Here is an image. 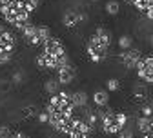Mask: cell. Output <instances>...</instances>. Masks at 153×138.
<instances>
[{
  "instance_id": "484cf974",
  "label": "cell",
  "mask_w": 153,
  "mask_h": 138,
  "mask_svg": "<svg viewBox=\"0 0 153 138\" xmlns=\"http://www.w3.org/2000/svg\"><path fill=\"white\" fill-rule=\"evenodd\" d=\"M36 118H38V122H40V124H48V122H49V114H48V111H38Z\"/></svg>"
},
{
  "instance_id": "9a60e30c",
  "label": "cell",
  "mask_w": 153,
  "mask_h": 138,
  "mask_svg": "<svg viewBox=\"0 0 153 138\" xmlns=\"http://www.w3.org/2000/svg\"><path fill=\"white\" fill-rule=\"evenodd\" d=\"M71 104L75 109H84L89 104V94L86 91H75L71 93Z\"/></svg>"
},
{
  "instance_id": "4fadbf2b",
  "label": "cell",
  "mask_w": 153,
  "mask_h": 138,
  "mask_svg": "<svg viewBox=\"0 0 153 138\" xmlns=\"http://www.w3.org/2000/svg\"><path fill=\"white\" fill-rule=\"evenodd\" d=\"M91 102L95 104V107H99V109L108 107V104H109V91L108 89H97L91 94Z\"/></svg>"
},
{
  "instance_id": "9c48e42d",
  "label": "cell",
  "mask_w": 153,
  "mask_h": 138,
  "mask_svg": "<svg viewBox=\"0 0 153 138\" xmlns=\"http://www.w3.org/2000/svg\"><path fill=\"white\" fill-rule=\"evenodd\" d=\"M93 133V129L82 120V118H71L69 127H68V136L69 138H89V134Z\"/></svg>"
},
{
  "instance_id": "7402d4cb",
  "label": "cell",
  "mask_w": 153,
  "mask_h": 138,
  "mask_svg": "<svg viewBox=\"0 0 153 138\" xmlns=\"http://www.w3.org/2000/svg\"><path fill=\"white\" fill-rule=\"evenodd\" d=\"M22 114H24L26 118H36L38 111H36V107H35V106H26V107L22 109Z\"/></svg>"
},
{
  "instance_id": "4dcf8cb0",
  "label": "cell",
  "mask_w": 153,
  "mask_h": 138,
  "mask_svg": "<svg viewBox=\"0 0 153 138\" xmlns=\"http://www.w3.org/2000/svg\"><path fill=\"white\" fill-rule=\"evenodd\" d=\"M140 138H144V136H140Z\"/></svg>"
},
{
  "instance_id": "4316f807",
  "label": "cell",
  "mask_w": 153,
  "mask_h": 138,
  "mask_svg": "<svg viewBox=\"0 0 153 138\" xmlns=\"http://www.w3.org/2000/svg\"><path fill=\"white\" fill-rule=\"evenodd\" d=\"M11 138H29V136H27V134H24V133H15Z\"/></svg>"
},
{
  "instance_id": "83f0119b",
  "label": "cell",
  "mask_w": 153,
  "mask_h": 138,
  "mask_svg": "<svg viewBox=\"0 0 153 138\" xmlns=\"http://www.w3.org/2000/svg\"><path fill=\"white\" fill-rule=\"evenodd\" d=\"M148 42H149V46L153 47V35H149V36H148Z\"/></svg>"
},
{
  "instance_id": "2e32d148",
  "label": "cell",
  "mask_w": 153,
  "mask_h": 138,
  "mask_svg": "<svg viewBox=\"0 0 153 138\" xmlns=\"http://www.w3.org/2000/svg\"><path fill=\"white\" fill-rule=\"evenodd\" d=\"M126 2H128L131 7H135L137 11L144 13V15L153 7V0H126Z\"/></svg>"
},
{
  "instance_id": "6da1fadb",
  "label": "cell",
  "mask_w": 153,
  "mask_h": 138,
  "mask_svg": "<svg viewBox=\"0 0 153 138\" xmlns=\"http://www.w3.org/2000/svg\"><path fill=\"white\" fill-rule=\"evenodd\" d=\"M42 51L36 56V66L40 69H49V71H56L59 67H62L66 62H69L68 51L64 47V44L59 40V38L51 36L46 44L40 46Z\"/></svg>"
},
{
  "instance_id": "52a82bcc",
  "label": "cell",
  "mask_w": 153,
  "mask_h": 138,
  "mask_svg": "<svg viewBox=\"0 0 153 138\" xmlns=\"http://www.w3.org/2000/svg\"><path fill=\"white\" fill-rule=\"evenodd\" d=\"M89 20V15L82 9H68L62 15V24L68 29H76Z\"/></svg>"
},
{
  "instance_id": "44dd1931",
  "label": "cell",
  "mask_w": 153,
  "mask_h": 138,
  "mask_svg": "<svg viewBox=\"0 0 153 138\" xmlns=\"http://www.w3.org/2000/svg\"><path fill=\"white\" fill-rule=\"evenodd\" d=\"M117 138H135V131H133L129 125H126L117 133Z\"/></svg>"
},
{
  "instance_id": "277c9868",
  "label": "cell",
  "mask_w": 153,
  "mask_h": 138,
  "mask_svg": "<svg viewBox=\"0 0 153 138\" xmlns=\"http://www.w3.org/2000/svg\"><path fill=\"white\" fill-rule=\"evenodd\" d=\"M128 114L122 111H113V109H99V125L106 134H117L122 127L128 125Z\"/></svg>"
},
{
  "instance_id": "7c38bea8",
  "label": "cell",
  "mask_w": 153,
  "mask_h": 138,
  "mask_svg": "<svg viewBox=\"0 0 153 138\" xmlns=\"http://www.w3.org/2000/svg\"><path fill=\"white\" fill-rule=\"evenodd\" d=\"M137 131L144 138H153V116H139L137 118Z\"/></svg>"
},
{
  "instance_id": "8992f818",
  "label": "cell",
  "mask_w": 153,
  "mask_h": 138,
  "mask_svg": "<svg viewBox=\"0 0 153 138\" xmlns=\"http://www.w3.org/2000/svg\"><path fill=\"white\" fill-rule=\"evenodd\" d=\"M15 46H16L15 35L0 24V66H6L11 60Z\"/></svg>"
},
{
  "instance_id": "d4e9b609",
  "label": "cell",
  "mask_w": 153,
  "mask_h": 138,
  "mask_svg": "<svg viewBox=\"0 0 153 138\" xmlns=\"http://www.w3.org/2000/svg\"><path fill=\"white\" fill-rule=\"evenodd\" d=\"M13 133L9 129V125H0V138H11Z\"/></svg>"
},
{
  "instance_id": "f1b7e54d",
  "label": "cell",
  "mask_w": 153,
  "mask_h": 138,
  "mask_svg": "<svg viewBox=\"0 0 153 138\" xmlns=\"http://www.w3.org/2000/svg\"><path fill=\"white\" fill-rule=\"evenodd\" d=\"M89 2H99V0H89Z\"/></svg>"
},
{
  "instance_id": "cb8c5ba5",
  "label": "cell",
  "mask_w": 153,
  "mask_h": 138,
  "mask_svg": "<svg viewBox=\"0 0 153 138\" xmlns=\"http://www.w3.org/2000/svg\"><path fill=\"white\" fill-rule=\"evenodd\" d=\"M140 114H142V116H153L151 102H144V104H142V107H140Z\"/></svg>"
},
{
  "instance_id": "5bb4252c",
  "label": "cell",
  "mask_w": 153,
  "mask_h": 138,
  "mask_svg": "<svg viewBox=\"0 0 153 138\" xmlns=\"http://www.w3.org/2000/svg\"><path fill=\"white\" fill-rule=\"evenodd\" d=\"M148 96H149V89H148V84L146 82H137L133 86V98H135V102H148Z\"/></svg>"
},
{
  "instance_id": "7a4b0ae2",
  "label": "cell",
  "mask_w": 153,
  "mask_h": 138,
  "mask_svg": "<svg viewBox=\"0 0 153 138\" xmlns=\"http://www.w3.org/2000/svg\"><path fill=\"white\" fill-rule=\"evenodd\" d=\"M35 7L27 0H0V15L2 18L20 31L33 15Z\"/></svg>"
},
{
  "instance_id": "5b68a950",
  "label": "cell",
  "mask_w": 153,
  "mask_h": 138,
  "mask_svg": "<svg viewBox=\"0 0 153 138\" xmlns=\"http://www.w3.org/2000/svg\"><path fill=\"white\" fill-rule=\"evenodd\" d=\"M20 33H22V38L29 46H42L51 38V29L48 26H36L31 22H27L20 29Z\"/></svg>"
},
{
  "instance_id": "3957f363",
  "label": "cell",
  "mask_w": 153,
  "mask_h": 138,
  "mask_svg": "<svg viewBox=\"0 0 153 138\" xmlns=\"http://www.w3.org/2000/svg\"><path fill=\"white\" fill-rule=\"evenodd\" d=\"M113 36L106 27H97L86 42V53L93 64H102L111 49Z\"/></svg>"
},
{
  "instance_id": "8fae6325",
  "label": "cell",
  "mask_w": 153,
  "mask_h": 138,
  "mask_svg": "<svg viewBox=\"0 0 153 138\" xmlns=\"http://www.w3.org/2000/svg\"><path fill=\"white\" fill-rule=\"evenodd\" d=\"M75 76H76V69L71 62H66L62 67L56 69V78H59L60 86H69L75 80Z\"/></svg>"
},
{
  "instance_id": "d6986e66",
  "label": "cell",
  "mask_w": 153,
  "mask_h": 138,
  "mask_svg": "<svg viewBox=\"0 0 153 138\" xmlns=\"http://www.w3.org/2000/svg\"><path fill=\"white\" fill-rule=\"evenodd\" d=\"M117 46H119V49H120V51L133 47V36H129V35H122V36H119Z\"/></svg>"
},
{
  "instance_id": "ac0fdd59",
  "label": "cell",
  "mask_w": 153,
  "mask_h": 138,
  "mask_svg": "<svg viewBox=\"0 0 153 138\" xmlns=\"http://www.w3.org/2000/svg\"><path fill=\"white\" fill-rule=\"evenodd\" d=\"M104 11H106V15H109V16H117V15L120 13V2H119V0H106Z\"/></svg>"
},
{
  "instance_id": "e0dca14e",
  "label": "cell",
  "mask_w": 153,
  "mask_h": 138,
  "mask_svg": "<svg viewBox=\"0 0 153 138\" xmlns=\"http://www.w3.org/2000/svg\"><path fill=\"white\" fill-rule=\"evenodd\" d=\"M44 91L49 94V96H53V94H56L60 91V82H59V78H48V80L44 82Z\"/></svg>"
},
{
  "instance_id": "ffe728a7",
  "label": "cell",
  "mask_w": 153,
  "mask_h": 138,
  "mask_svg": "<svg viewBox=\"0 0 153 138\" xmlns=\"http://www.w3.org/2000/svg\"><path fill=\"white\" fill-rule=\"evenodd\" d=\"M120 80L119 78H109V80H106V89L109 91V93H117L119 89H120Z\"/></svg>"
},
{
  "instance_id": "30bf717a",
  "label": "cell",
  "mask_w": 153,
  "mask_h": 138,
  "mask_svg": "<svg viewBox=\"0 0 153 138\" xmlns=\"http://www.w3.org/2000/svg\"><path fill=\"white\" fill-rule=\"evenodd\" d=\"M140 56H142L140 49L129 47V49H124V51L119 53V62H120L126 69H135L137 64H139V60H140Z\"/></svg>"
},
{
  "instance_id": "ba28073f",
  "label": "cell",
  "mask_w": 153,
  "mask_h": 138,
  "mask_svg": "<svg viewBox=\"0 0 153 138\" xmlns=\"http://www.w3.org/2000/svg\"><path fill=\"white\" fill-rule=\"evenodd\" d=\"M135 73L139 76V80L146 82L148 86H153V55L140 56V60L135 67Z\"/></svg>"
},
{
  "instance_id": "f546056e",
  "label": "cell",
  "mask_w": 153,
  "mask_h": 138,
  "mask_svg": "<svg viewBox=\"0 0 153 138\" xmlns=\"http://www.w3.org/2000/svg\"><path fill=\"white\" fill-rule=\"evenodd\" d=\"M151 107H153V100H151Z\"/></svg>"
},
{
  "instance_id": "603a6c76",
  "label": "cell",
  "mask_w": 153,
  "mask_h": 138,
  "mask_svg": "<svg viewBox=\"0 0 153 138\" xmlns=\"http://www.w3.org/2000/svg\"><path fill=\"white\" fill-rule=\"evenodd\" d=\"M24 78H26V75H24L22 71H16V73H13V76H11V82H13L15 86H20V84L24 82Z\"/></svg>"
}]
</instances>
